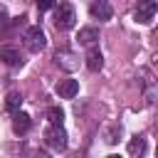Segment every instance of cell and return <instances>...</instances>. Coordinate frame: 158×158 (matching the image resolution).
I'll use <instances>...</instances> for the list:
<instances>
[{"label": "cell", "mask_w": 158, "mask_h": 158, "mask_svg": "<svg viewBox=\"0 0 158 158\" xmlns=\"http://www.w3.org/2000/svg\"><path fill=\"white\" fill-rule=\"evenodd\" d=\"M74 20H77V12H74V7H72V2H67V0H62L59 5H57V10H54V27L57 30H69V27H74Z\"/></svg>", "instance_id": "obj_1"}, {"label": "cell", "mask_w": 158, "mask_h": 158, "mask_svg": "<svg viewBox=\"0 0 158 158\" xmlns=\"http://www.w3.org/2000/svg\"><path fill=\"white\" fill-rule=\"evenodd\" d=\"M44 141L52 151H64L67 148V131L62 128V123H52L44 131Z\"/></svg>", "instance_id": "obj_2"}, {"label": "cell", "mask_w": 158, "mask_h": 158, "mask_svg": "<svg viewBox=\"0 0 158 158\" xmlns=\"http://www.w3.org/2000/svg\"><path fill=\"white\" fill-rule=\"evenodd\" d=\"M156 12H158V2L156 0H138V5L133 10V20L146 25V22H151L156 17Z\"/></svg>", "instance_id": "obj_3"}, {"label": "cell", "mask_w": 158, "mask_h": 158, "mask_svg": "<svg viewBox=\"0 0 158 158\" xmlns=\"http://www.w3.org/2000/svg\"><path fill=\"white\" fill-rule=\"evenodd\" d=\"M44 44H47V37H44V32L40 30V27H27L25 30V47L30 49V52H42L44 49Z\"/></svg>", "instance_id": "obj_4"}, {"label": "cell", "mask_w": 158, "mask_h": 158, "mask_svg": "<svg viewBox=\"0 0 158 158\" xmlns=\"http://www.w3.org/2000/svg\"><path fill=\"white\" fill-rule=\"evenodd\" d=\"M54 91L59 94V99H74L77 94H79V81L77 79H59L57 81V86H54Z\"/></svg>", "instance_id": "obj_5"}, {"label": "cell", "mask_w": 158, "mask_h": 158, "mask_svg": "<svg viewBox=\"0 0 158 158\" xmlns=\"http://www.w3.org/2000/svg\"><path fill=\"white\" fill-rule=\"evenodd\" d=\"M89 12H91V17L99 20V22H106V20H111V15H114L109 0H94L91 7H89Z\"/></svg>", "instance_id": "obj_6"}, {"label": "cell", "mask_w": 158, "mask_h": 158, "mask_svg": "<svg viewBox=\"0 0 158 158\" xmlns=\"http://www.w3.org/2000/svg\"><path fill=\"white\" fill-rule=\"evenodd\" d=\"M0 62L7 67H20L22 64V54L17 47H0Z\"/></svg>", "instance_id": "obj_7"}, {"label": "cell", "mask_w": 158, "mask_h": 158, "mask_svg": "<svg viewBox=\"0 0 158 158\" xmlns=\"http://www.w3.org/2000/svg\"><path fill=\"white\" fill-rule=\"evenodd\" d=\"M30 126H32V118L27 114H22V111H15V116H12V131L15 133H27Z\"/></svg>", "instance_id": "obj_8"}, {"label": "cell", "mask_w": 158, "mask_h": 158, "mask_svg": "<svg viewBox=\"0 0 158 158\" xmlns=\"http://www.w3.org/2000/svg\"><path fill=\"white\" fill-rule=\"evenodd\" d=\"M84 59H86V67H89L91 72H99V69L104 67V54H101L96 47H91V49L86 52V57H84Z\"/></svg>", "instance_id": "obj_9"}, {"label": "cell", "mask_w": 158, "mask_h": 158, "mask_svg": "<svg viewBox=\"0 0 158 158\" xmlns=\"http://www.w3.org/2000/svg\"><path fill=\"white\" fill-rule=\"evenodd\" d=\"M77 40H79V44H84V47H91V44L99 40V30H96V27H81Z\"/></svg>", "instance_id": "obj_10"}, {"label": "cell", "mask_w": 158, "mask_h": 158, "mask_svg": "<svg viewBox=\"0 0 158 158\" xmlns=\"http://www.w3.org/2000/svg\"><path fill=\"white\" fill-rule=\"evenodd\" d=\"M128 153L131 156H143L146 153V138L143 136H133L128 141Z\"/></svg>", "instance_id": "obj_11"}, {"label": "cell", "mask_w": 158, "mask_h": 158, "mask_svg": "<svg viewBox=\"0 0 158 158\" xmlns=\"http://www.w3.org/2000/svg\"><path fill=\"white\" fill-rule=\"evenodd\" d=\"M20 104H22V94H20V91H10V94L5 96V109H7V111L15 114V111L20 109Z\"/></svg>", "instance_id": "obj_12"}, {"label": "cell", "mask_w": 158, "mask_h": 158, "mask_svg": "<svg viewBox=\"0 0 158 158\" xmlns=\"http://www.w3.org/2000/svg\"><path fill=\"white\" fill-rule=\"evenodd\" d=\"M47 118H49L52 123H62V118H64V111H62V109H57V106H52V109L47 111Z\"/></svg>", "instance_id": "obj_13"}, {"label": "cell", "mask_w": 158, "mask_h": 158, "mask_svg": "<svg viewBox=\"0 0 158 158\" xmlns=\"http://www.w3.org/2000/svg\"><path fill=\"white\" fill-rule=\"evenodd\" d=\"M49 7H54V0H37V10H40V12H44V10H49Z\"/></svg>", "instance_id": "obj_14"}, {"label": "cell", "mask_w": 158, "mask_h": 158, "mask_svg": "<svg viewBox=\"0 0 158 158\" xmlns=\"http://www.w3.org/2000/svg\"><path fill=\"white\" fill-rule=\"evenodd\" d=\"M7 25V7L5 5H0V30Z\"/></svg>", "instance_id": "obj_15"}]
</instances>
